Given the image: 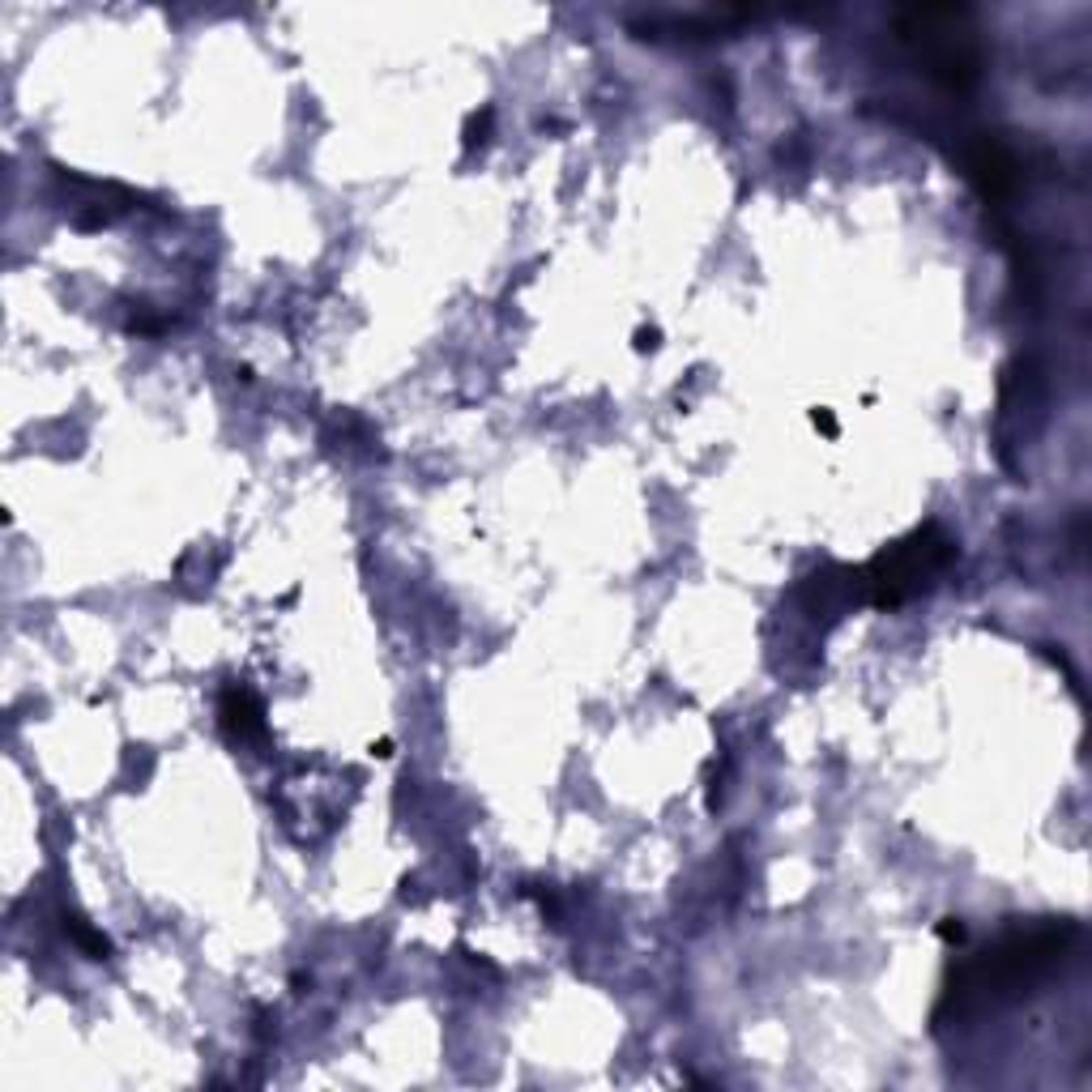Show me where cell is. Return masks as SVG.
Instances as JSON below:
<instances>
[{
    "label": "cell",
    "instance_id": "cell-1",
    "mask_svg": "<svg viewBox=\"0 0 1092 1092\" xmlns=\"http://www.w3.org/2000/svg\"><path fill=\"white\" fill-rule=\"evenodd\" d=\"M1080 939L1075 921H1041L1032 930H1012L1003 934L995 947L977 952L969 964H960L952 973V982L943 990V1003L934 1012V1025H952L973 1012H986L1003 999H1016L1020 990L1045 982L1058 969L1067 952Z\"/></svg>",
    "mask_w": 1092,
    "mask_h": 1092
},
{
    "label": "cell",
    "instance_id": "cell-2",
    "mask_svg": "<svg viewBox=\"0 0 1092 1092\" xmlns=\"http://www.w3.org/2000/svg\"><path fill=\"white\" fill-rule=\"evenodd\" d=\"M952 559H956L952 538H947L939 525H921V530H913L910 538H901V543H892L888 550H879L867 568H858L862 602H871V606L910 602L921 589H930L934 576H939Z\"/></svg>",
    "mask_w": 1092,
    "mask_h": 1092
},
{
    "label": "cell",
    "instance_id": "cell-3",
    "mask_svg": "<svg viewBox=\"0 0 1092 1092\" xmlns=\"http://www.w3.org/2000/svg\"><path fill=\"white\" fill-rule=\"evenodd\" d=\"M964 18L969 13L956 5H921V9H905L897 18L901 39H910L917 56L926 61V73L934 81H943L947 90H969L982 77V52H977V44L969 35L952 31Z\"/></svg>",
    "mask_w": 1092,
    "mask_h": 1092
},
{
    "label": "cell",
    "instance_id": "cell-4",
    "mask_svg": "<svg viewBox=\"0 0 1092 1092\" xmlns=\"http://www.w3.org/2000/svg\"><path fill=\"white\" fill-rule=\"evenodd\" d=\"M802 602L811 615H841L849 606L862 602V585H858V568H824L806 580Z\"/></svg>",
    "mask_w": 1092,
    "mask_h": 1092
},
{
    "label": "cell",
    "instance_id": "cell-5",
    "mask_svg": "<svg viewBox=\"0 0 1092 1092\" xmlns=\"http://www.w3.org/2000/svg\"><path fill=\"white\" fill-rule=\"evenodd\" d=\"M222 726L235 734V739H261L265 734V708L257 704V696L244 687H231L222 696Z\"/></svg>",
    "mask_w": 1092,
    "mask_h": 1092
},
{
    "label": "cell",
    "instance_id": "cell-6",
    "mask_svg": "<svg viewBox=\"0 0 1092 1092\" xmlns=\"http://www.w3.org/2000/svg\"><path fill=\"white\" fill-rule=\"evenodd\" d=\"M64 930L73 934V943H77L86 956H94V960H103V956L111 952L107 934H103V930H94V926H90V921L81 917V913H64Z\"/></svg>",
    "mask_w": 1092,
    "mask_h": 1092
},
{
    "label": "cell",
    "instance_id": "cell-7",
    "mask_svg": "<svg viewBox=\"0 0 1092 1092\" xmlns=\"http://www.w3.org/2000/svg\"><path fill=\"white\" fill-rule=\"evenodd\" d=\"M487 129H491V107H482V111H474L470 116V124H465V146H482V141H487Z\"/></svg>",
    "mask_w": 1092,
    "mask_h": 1092
},
{
    "label": "cell",
    "instance_id": "cell-8",
    "mask_svg": "<svg viewBox=\"0 0 1092 1092\" xmlns=\"http://www.w3.org/2000/svg\"><path fill=\"white\" fill-rule=\"evenodd\" d=\"M939 939H943V943H960V939H964L960 917H943V921H939Z\"/></svg>",
    "mask_w": 1092,
    "mask_h": 1092
},
{
    "label": "cell",
    "instance_id": "cell-9",
    "mask_svg": "<svg viewBox=\"0 0 1092 1092\" xmlns=\"http://www.w3.org/2000/svg\"><path fill=\"white\" fill-rule=\"evenodd\" d=\"M811 423H815V427L824 431V435H836V419L828 415V410H811Z\"/></svg>",
    "mask_w": 1092,
    "mask_h": 1092
},
{
    "label": "cell",
    "instance_id": "cell-10",
    "mask_svg": "<svg viewBox=\"0 0 1092 1092\" xmlns=\"http://www.w3.org/2000/svg\"><path fill=\"white\" fill-rule=\"evenodd\" d=\"M658 337H662L658 329H641L636 333V350H658Z\"/></svg>",
    "mask_w": 1092,
    "mask_h": 1092
},
{
    "label": "cell",
    "instance_id": "cell-11",
    "mask_svg": "<svg viewBox=\"0 0 1092 1092\" xmlns=\"http://www.w3.org/2000/svg\"><path fill=\"white\" fill-rule=\"evenodd\" d=\"M372 756H380V760H389V756H393V743H389V739H380V743H372Z\"/></svg>",
    "mask_w": 1092,
    "mask_h": 1092
}]
</instances>
